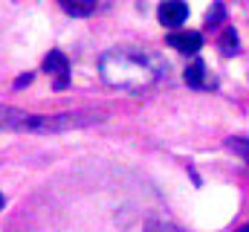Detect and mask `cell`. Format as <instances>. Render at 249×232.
Wrapping results in <instances>:
<instances>
[{
  "label": "cell",
  "instance_id": "4",
  "mask_svg": "<svg viewBox=\"0 0 249 232\" xmlns=\"http://www.w3.org/2000/svg\"><path fill=\"white\" fill-rule=\"evenodd\" d=\"M44 70L50 76H55V87H67V81H70V61H67V56L61 50H53L44 58Z\"/></svg>",
  "mask_w": 249,
  "mask_h": 232
},
{
  "label": "cell",
  "instance_id": "1",
  "mask_svg": "<svg viewBox=\"0 0 249 232\" xmlns=\"http://www.w3.org/2000/svg\"><path fill=\"white\" fill-rule=\"evenodd\" d=\"M165 67L154 56H142L133 50H110L102 56V78L122 90H142L157 81Z\"/></svg>",
  "mask_w": 249,
  "mask_h": 232
},
{
  "label": "cell",
  "instance_id": "7",
  "mask_svg": "<svg viewBox=\"0 0 249 232\" xmlns=\"http://www.w3.org/2000/svg\"><path fill=\"white\" fill-rule=\"evenodd\" d=\"M58 3L67 15H75V18H84L96 9V0H58Z\"/></svg>",
  "mask_w": 249,
  "mask_h": 232
},
{
  "label": "cell",
  "instance_id": "13",
  "mask_svg": "<svg viewBox=\"0 0 249 232\" xmlns=\"http://www.w3.org/2000/svg\"><path fill=\"white\" fill-rule=\"evenodd\" d=\"M0 206H3V194H0Z\"/></svg>",
  "mask_w": 249,
  "mask_h": 232
},
{
  "label": "cell",
  "instance_id": "5",
  "mask_svg": "<svg viewBox=\"0 0 249 232\" xmlns=\"http://www.w3.org/2000/svg\"><path fill=\"white\" fill-rule=\"evenodd\" d=\"M217 47H220L223 56H238V53H241V38H238L235 26H223V29H220V35H217Z\"/></svg>",
  "mask_w": 249,
  "mask_h": 232
},
{
  "label": "cell",
  "instance_id": "12",
  "mask_svg": "<svg viewBox=\"0 0 249 232\" xmlns=\"http://www.w3.org/2000/svg\"><path fill=\"white\" fill-rule=\"evenodd\" d=\"M235 232H249V224H244V227H241V230H235Z\"/></svg>",
  "mask_w": 249,
  "mask_h": 232
},
{
  "label": "cell",
  "instance_id": "8",
  "mask_svg": "<svg viewBox=\"0 0 249 232\" xmlns=\"http://www.w3.org/2000/svg\"><path fill=\"white\" fill-rule=\"evenodd\" d=\"M223 23H226V6H223L220 0H214L212 9L206 12V26H209V29H220Z\"/></svg>",
  "mask_w": 249,
  "mask_h": 232
},
{
  "label": "cell",
  "instance_id": "2",
  "mask_svg": "<svg viewBox=\"0 0 249 232\" xmlns=\"http://www.w3.org/2000/svg\"><path fill=\"white\" fill-rule=\"evenodd\" d=\"M157 18H160V23H162V26L177 29V26L188 18V6L183 3V0H162V3H160V9H157Z\"/></svg>",
  "mask_w": 249,
  "mask_h": 232
},
{
  "label": "cell",
  "instance_id": "3",
  "mask_svg": "<svg viewBox=\"0 0 249 232\" xmlns=\"http://www.w3.org/2000/svg\"><path fill=\"white\" fill-rule=\"evenodd\" d=\"M168 47H174L177 53H200L203 47V35L194 32V29H174L168 38H165Z\"/></svg>",
  "mask_w": 249,
  "mask_h": 232
},
{
  "label": "cell",
  "instance_id": "10",
  "mask_svg": "<svg viewBox=\"0 0 249 232\" xmlns=\"http://www.w3.org/2000/svg\"><path fill=\"white\" fill-rule=\"evenodd\" d=\"M145 232H180V230L171 227V224H154V227H148Z\"/></svg>",
  "mask_w": 249,
  "mask_h": 232
},
{
  "label": "cell",
  "instance_id": "11",
  "mask_svg": "<svg viewBox=\"0 0 249 232\" xmlns=\"http://www.w3.org/2000/svg\"><path fill=\"white\" fill-rule=\"evenodd\" d=\"M29 81H32V76H29V73H26V76H20V78H18V81H15V84H18V87H23V84H29Z\"/></svg>",
  "mask_w": 249,
  "mask_h": 232
},
{
  "label": "cell",
  "instance_id": "6",
  "mask_svg": "<svg viewBox=\"0 0 249 232\" xmlns=\"http://www.w3.org/2000/svg\"><path fill=\"white\" fill-rule=\"evenodd\" d=\"M186 84L188 87H206L209 81H206V61H200V58H194L191 64L186 67Z\"/></svg>",
  "mask_w": 249,
  "mask_h": 232
},
{
  "label": "cell",
  "instance_id": "9",
  "mask_svg": "<svg viewBox=\"0 0 249 232\" xmlns=\"http://www.w3.org/2000/svg\"><path fill=\"white\" fill-rule=\"evenodd\" d=\"M226 145H229L238 157H244V160L249 163V139H247V136H229V139H226Z\"/></svg>",
  "mask_w": 249,
  "mask_h": 232
}]
</instances>
